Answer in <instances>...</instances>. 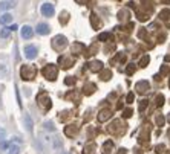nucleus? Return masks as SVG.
Wrapping results in <instances>:
<instances>
[{
  "label": "nucleus",
  "mask_w": 170,
  "mask_h": 154,
  "mask_svg": "<svg viewBox=\"0 0 170 154\" xmlns=\"http://www.w3.org/2000/svg\"><path fill=\"white\" fill-rule=\"evenodd\" d=\"M25 55L28 60H34L35 55H37V47L35 46H26L25 47Z\"/></svg>",
  "instance_id": "f257e3e1"
},
{
  "label": "nucleus",
  "mask_w": 170,
  "mask_h": 154,
  "mask_svg": "<svg viewBox=\"0 0 170 154\" xmlns=\"http://www.w3.org/2000/svg\"><path fill=\"white\" fill-rule=\"evenodd\" d=\"M54 6L51 5V3H44V5H42V14L44 15V17H51V15H54Z\"/></svg>",
  "instance_id": "f03ea898"
},
{
  "label": "nucleus",
  "mask_w": 170,
  "mask_h": 154,
  "mask_svg": "<svg viewBox=\"0 0 170 154\" xmlns=\"http://www.w3.org/2000/svg\"><path fill=\"white\" fill-rule=\"evenodd\" d=\"M32 34H34V31H32L31 26H23V28H22V38L29 40L32 37Z\"/></svg>",
  "instance_id": "7ed1b4c3"
},
{
  "label": "nucleus",
  "mask_w": 170,
  "mask_h": 154,
  "mask_svg": "<svg viewBox=\"0 0 170 154\" xmlns=\"http://www.w3.org/2000/svg\"><path fill=\"white\" fill-rule=\"evenodd\" d=\"M23 120H25V124H26V130H28L29 133H32V127H34V124H32V119H31V116L25 113V116H23Z\"/></svg>",
  "instance_id": "20e7f679"
},
{
  "label": "nucleus",
  "mask_w": 170,
  "mask_h": 154,
  "mask_svg": "<svg viewBox=\"0 0 170 154\" xmlns=\"http://www.w3.org/2000/svg\"><path fill=\"white\" fill-rule=\"evenodd\" d=\"M37 32H39V34H42V35L48 34V32H49V26H48V25H44V23L39 25V26H37Z\"/></svg>",
  "instance_id": "39448f33"
},
{
  "label": "nucleus",
  "mask_w": 170,
  "mask_h": 154,
  "mask_svg": "<svg viewBox=\"0 0 170 154\" xmlns=\"http://www.w3.org/2000/svg\"><path fill=\"white\" fill-rule=\"evenodd\" d=\"M11 22H12V15L11 14H3L0 17V23L2 25H6V23H11Z\"/></svg>",
  "instance_id": "423d86ee"
},
{
  "label": "nucleus",
  "mask_w": 170,
  "mask_h": 154,
  "mask_svg": "<svg viewBox=\"0 0 170 154\" xmlns=\"http://www.w3.org/2000/svg\"><path fill=\"white\" fill-rule=\"evenodd\" d=\"M8 154H20V147L19 145H9L8 147Z\"/></svg>",
  "instance_id": "0eeeda50"
},
{
  "label": "nucleus",
  "mask_w": 170,
  "mask_h": 154,
  "mask_svg": "<svg viewBox=\"0 0 170 154\" xmlns=\"http://www.w3.org/2000/svg\"><path fill=\"white\" fill-rule=\"evenodd\" d=\"M14 5L11 3V2H2L0 3V11H5V9H9V8H12Z\"/></svg>",
  "instance_id": "6e6552de"
},
{
  "label": "nucleus",
  "mask_w": 170,
  "mask_h": 154,
  "mask_svg": "<svg viewBox=\"0 0 170 154\" xmlns=\"http://www.w3.org/2000/svg\"><path fill=\"white\" fill-rule=\"evenodd\" d=\"M9 34H11V29H9V28H3V29L0 31V37H2V38H6Z\"/></svg>",
  "instance_id": "1a4fd4ad"
},
{
  "label": "nucleus",
  "mask_w": 170,
  "mask_h": 154,
  "mask_svg": "<svg viewBox=\"0 0 170 154\" xmlns=\"http://www.w3.org/2000/svg\"><path fill=\"white\" fill-rule=\"evenodd\" d=\"M5 137H6V131L3 128H0V140H5Z\"/></svg>",
  "instance_id": "9d476101"
},
{
  "label": "nucleus",
  "mask_w": 170,
  "mask_h": 154,
  "mask_svg": "<svg viewBox=\"0 0 170 154\" xmlns=\"http://www.w3.org/2000/svg\"><path fill=\"white\" fill-rule=\"evenodd\" d=\"M9 29H11V31H15V29H17V25H11Z\"/></svg>",
  "instance_id": "9b49d317"
}]
</instances>
